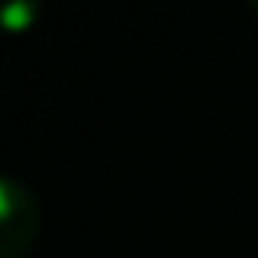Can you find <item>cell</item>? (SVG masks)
<instances>
[{
    "label": "cell",
    "instance_id": "6da1fadb",
    "mask_svg": "<svg viewBox=\"0 0 258 258\" xmlns=\"http://www.w3.org/2000/svg\"><path fill=\"white\" fill-rule=\"evenodd\" d=\"M43 226L39 200L23 180L0 173V258H23Z\"/></svg>",
    "mask_w": 258,
    "mask_h": 258
},
{
    "label": "cell",
    "instance_id": "7a4b0ae2",
    "mask_svg": "<svg viewBox=\"0 0 258 258\" xmlns=\"http://www.w3.org/2000/svg\"><path fill=\"white\" fill-rule=\"evenodd\" d=\"M43 17L39 0H0V33H30Z\"/></svg>",
    "mask_w": 258,
    "mask_h": 258
},
{
    "label": "cell",
    "instance_id": "3957f363",
    "mask_svg": "<svg viewBox=\"0 0 258 258\" xmlns=\"http://www.w3.org/2000/svg\"><path fill=\"white\" fill-rule=\"evenodd\" d=\"M248 4H252V10H255V13H258V0H248Z\"/></svg>",
    "mask_w": 258,
    "mask_h": 258
}]
</instances>
